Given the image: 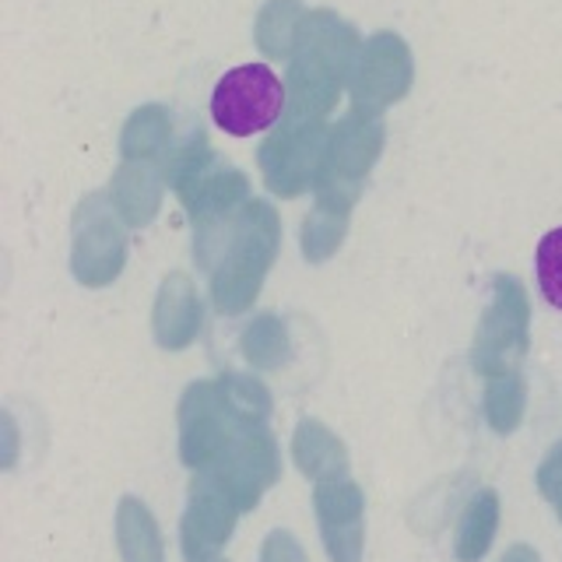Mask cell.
<instances>
[{"instance_id": "obj_14", "label": "cell", "mask_w": 562, "mask_h": 562, "mask_svg": "<svg viewBox=\"0 0 562 562\" xmlns=\"http://www.w3.org/2000/svg\"><path fill=\"white\" fill-rule=\"evenodd\" d=\"M201 330V299L187 274H169L155 303V341L162 348H187Z\"/></svg>"}, {"instance_id": "obj_21", "label": "cell", "mask_w": 562, "mask_h": 562, "mask_svg": "<svg viewBox=\"0 0 562 562\" xmlns=\"http://www.w3.org/2000/svg\"><path fill=\"white\" fill-rule=\"evenodd\" d=\"M292 356V341L285 324L274 313L254 316L243 330V359L254 369H281Z\"/></svg>"}, {"instance_id": "obj_27", "label": "cell", "mask_w": 562, "mask_h": 562, "mask_svg": "<svg viewBox=\"0 0 562 562\" xmlns=\"http://www.w3.org/2000/svg\"><path fill=\"white\" fill-rule=\"evenodd\" d=\"M260 562H310L303 544L295 541V535L289 531H271L263 538V549H260Z\"/></svg>"}, {"instance_id": "obj_4", "label": "cell", "mask_w": 562, "mask_h": 562, "mask_svg": "<svg viewBox=\"0 0 562 562\" xmlns=\"http://www.w3.org/2000/svg\"><path fill=\"white\" fill-rule=\"evenodd\" d=\"M289 113V85L268 64H243L225 70L211 92V120L233 137L271 131Z\"/></svg>"}, {"instance_id": "obj_25", "label": "cell", "mask_w": 562, "mask_h": 562, "mask_svg": "<svg viewBox=\"0 0 562 562\" xmlns=\"http://www.w3.org/2000/svg\"><path fill=\"white\" fill-rule=\"evenodd\" d=\"M535 274L544 303L552 310H562V225L541 236L535 254Z\"/></svg>"}, {"instance_id": "obj_28", "label": "cell", "mask_w": 562, "mask_h": 562, "mask_svg": "<svg viewBox=\"0 0 562 562\" xmlns=\"http://www.w3.org/2000/svg\"><path fill=\"white\" fill-rule=\"evenodd\" d=\"M499 562H541V555L531 549V544H514Z\"/></svg>"}, {"instance_id": "obj_16", "label": "cell", "mask_w": 562, "mask_h": 562, "mask_svg": "<svg viewBox=\"0 0 562 562\" xmlns=\"http://www.w3.org/2000/svg\"><path fill=\"white\" fill-rule=\"evenodd\" d=\"M166 176L155 172L151 162H123L113 176V204L131 225H145L162 204Z\"/></svg>"}, {"instance_id": "obj_9", "label": "cell", "mask_w": 562, "mask_h": 562, "mask_svg": "<svg viewBox=\"0 0 562 562\" xmlns=\"http://www.w3.org/2000/svg\"><path fill=\"white\" fill-rule=\"evenodd\" d=\"M386 127L380 113L373 110H351L330 127L327 137V155H324V169L316 176V187L330 183V187H345V190H359L366 180V172L376 166V158L383 151Z\"/></svg>"}, {"instance_id": "obj_26", "label": "cell", "mask_w": 562, "mask_h": 562, "mask_svg": "<svg viewBox=\"0 0 562 562\" xmlns=\"http://www.w3.org/2000/svg\"><path fill=\"white\" fill-rule=\"evenodd\" d=\"M538 488L541 496L555 506V517L562 520V443H555L538 468Z\"/></svg>"}, {"instance_id": "obj_1", "label": "cell", "mask_w": 562, "mask_h": 562, "mask_svg": "<svg viewBox=\"0 0 562 562\" xmlns=\"http://www.w3.org/2000/svg\"><path fill=\"white\" fill-rule=\"evenodd\" d=\"M281 243V222L268 201H246L225 218L198 225L193 250L211 271V299L218 313L236 316L254 306Z\"/></svg>"}, {"instance_id": "obj_29", "label": "cell", "mask_w": 562, "mask_h": 562, "mask_svg": "<svg viewBox=\"0 0 562 562\" xmlns=\"http://www.w3.org/2000/svg\"><path fill=\"white\" fill-rule=\"evenodd\" d=\"M215 562H222V559H215Z\"/></svg>"}, {"instance_id": "obj_6", "label": "cell", "mask_w": 562, "mask_h": 562, "mask_svg": "<svg viewBox=\"0 0 562 562\" xmlns=\"http://www.w3.org/2000/svg\"><path fill=\"white\" fill-rule=\"evenodd\" d=\"M198 474L215 479L228 496H233L239 514L254 509L263 492L281 479V453H278L274 436L268 432V422L239 426L215 461Z\"/></svg>"}, {"instance_id": "obj_11", "label": "cell", "mask_w": 562, "mask_h": 562, "mask_svg": "<svg viewBox=\"0 0 562 562\" xmlns=\"http://www.w3.org/2000/svg\"><path fill=\"white\" fill-rule=\"evenodd\" d=\"M239 520V506L233 496L207 474H198L190 485L187 514L180 524V544L187 562H215L228 544Z\"/></svg>"}, {"instance_id": "obj_19", "label": "cell", "mask_w": 562, "mask_h": 562, "mask_svg": "<svg viewBox=\"0 0 562 562\" xmlns=\"http://www.w3.org/2000/svg\"><path fill=\"white\" fill-rule=\"evenodd\" d=\"M116 544H120L123 562H166L162 535H158V524L151 517V509L134 496L120 499Z\"/></svg>"}, {"instance_id": "obj_10", "label": "cell", "mask_w": 562, "mask_h": 562, "mask_svg": "<svg viewBox=\"0 0 562 562\" xmlns=\"http://www.w3.org/2000/svg\"><path fill=\"white\" fill-rule=\"evenodd\" d=\"M127 257V239L102 193L85 198L75 218V274L85 285H110Z\"/></svg>"}, {"instance_id": "obj_17", "label": "cell", "mask_w": 562, "mask_h": 562, "mask_svg": "<svg viewBox=\"0 0 562 562\" xmlns=\"http://www.w3.org/2000/svg\"><path fill=\"white\" fill-rule=\"evenodd\" d=\"M172 140H176L172 113L166 105L151 102L131 113L127 127L120 134V151L127 162H155V158H166Z\"/></svg>"}, {"instance_id": "obj_5", "label": "cell", "mask_w": 562, "mask_h": 562, "mask_svg": "<svg viewBox=\"0 0 562 562\" xmlns=\"http://www.w3.org/2000/svg\"><path fill=\"white\" fill-rule=\"evenodd\" d=\"M330 127L313 116H281V127L260 145V172L263 183L278 198H299L303 190L316 187L324 169Z\"/></svg>"}, {"instance_id": "obj_2", "label": "cell", "mask_w": 562, "mask_h": 562, "mask_svg": "<svg viewBox=\"0 0 562 562\" xmlns=\"http://www.w3.org/2000/svg\"><path fill=\"white\" fill-rule=\"evenodd\" d=\"M362 40L341 14L327 8L306 11L289 64V113L324 120L341 99V88L359 60Z\"/></svg>"}, {"instance_id": "obj_18", "label": "cell", "mask_w": 562, "mask_h": 562, "mask_svg": "<svg viewBox=\"0 0 562 562\" xmlns=\"http://www.w3.org/2000/svg\"><path fill=\"white\" fill-rule=\"evenodd\" d=\"M496 531H499V496L492 488H479L468 499L461 520H457V531H453L457 562H482Z\"/></svg>"}, {"instance_id": "obj_24", "label": "cell", "mask_w": 562, "mask_h": 562, "mask_svg": "<svg viewBox=\"0 0 562 562\" xmlns=\"http://www.w3.org/2000/svg\"><path fill=\"white\" fill-rule=\"evenodd\" d=\"M218 383H222V391H225L228 404H233L239 418H246V422H268V415H271V394H268V386H263L260 380L243 376V373H225V376H218Z\"/></svg>"}, {"instance_id": "obj_12", "label": "cell", "mask_w": 562, "mask_h": 562, "mask_svg": "<svg viewBox=\"0 0 562 562\" xmlns=\"http://www.w3.org/2000/svg\"><path fill=\"white\" fill-rule=\"evenodd\" d=\"M324 549L330 562H362L366 549V496L351 479L321 482L313 492Z\"/></svg>"}, {"instance_id": "obj_13", "label": "cell", "mask_w": 562, "mask_h": 562, "mask_svg": "<svg viewBox=\"0 0 562 562\" xmlns=\"http://www.w3.org/2000/svg\"><path fill=\"white\" fill-rule=\"evenodd\" d=\"M246 190H250V183H246V176L233 166L218 162L215 158H207V162L190 176V180H183L180 187H176V193L183 198L187 211L193 218L201 222H211V218H225L233 215V211H239L246 204Z\"/></svg>"}, {"instance_id": "obj_8", "label": "cell", "mask_w": 562, "mask_h": 562, "mask_svg": "<svg viewBox=\"0 0 562 562\" xmlns=\"http://www.w3.org/2000/svg\"><path fill=\"white\" fill-rule=\"evenodd\" d=\"M415 57L408 43L397 32H373L359 49V60L351 67L348 92L359 110H386L412 92Z\"/></svg>"}, {"instance_id": "obj_15", "label": "cell", "mask_w": 562, "mask_h": 562, "mask_svg": "<svg viewBox=\"0 0 562 562\" xmlns=\"http://www.w3.org/2000/svg\"><path fill=\"white\" fill-rule=\"evenodd\" d=\"M292 457H295L299 471H303L306 479H313L316 485L348 479V450H345V443L324 426V422H316V418L299 422V429L292 436Z\"/></svg>"}, {"instance_id": "obj_3", "label": "cell", "mask_w": 562, "mask_h": 562, "mask_svg": "<svg viewBox=\"0 0 562 562\" xmlns=\"http://www.w3.org/2000/svg\"><path fill=\"white\" fill-rule=\"evenodd\" d=\"M531 345V306L527 292L514 274L492 278V299L474 330L471 345V366L482 376L517 373L520 359Z\"/></svg>"}, {"instance_id": "obj_22", "label": "cell", "mask_w": 562, "mask_h": 562, "mask_svg": "<svg viewBox=\"0 0 562 562\" xmlns=\"http://www.w3.org/2000/svg\"><path fill=\"white\" fill-rule=\"evenodd\" d=\"M527 408V383L520 373H499L488 376L485 386V418L496 432H514Z\"/></svg>"}, {"instance_id": "obj_23", "label": "cell", "mask_w": 562, "mask_h": 562, "mask_svg": "<svg viewBox=\"0 0 562 562\" xmlns=\"http://www.w3.org/2000/svg\"><path fill=\"white\" fill-rule=\"evenodd\" d=\"M348 211L351 207L330 204V201H316V207L310 211V218L303 225V250H306L310 260H327L334 250H338L341 239H345Z\"/></svg>"}, {"instance_id": "obj_20", "label": "cell", "mask_w": 562, "mask_h": 562, "mask_svg": "<svg viewBox=\"0 0 562 562\" xmlns=\"http://www.w3.org/2000/svg\"><path fill=\"white\" fill-rule=\"evenodd\" d=\"M303 18H306L303 0H268L254 22V40L263 57H271V60L292 57Z\"/></svg>"}, {"instance_id": "obj_7", "label": "cell", "mask_w": 562, "mask_h": 562, "mask_svg": "<svg viewBox=\"0 0 562 562\" xmlns=\"http://www.w3.org/2000/svg\"><path fill=\"white\" fill-rule=\"evenodd\" d=\"M239 426H250L228 404L218 380H198L180 401V457L193 471H204Z\"/></svg>"}]
</instances>
